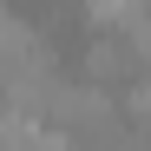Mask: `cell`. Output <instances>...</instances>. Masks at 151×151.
<instances>
[{
    "label": "cell",
    "mask_w": 151,
    "mask_h": 151,
    "mask_svg": "<svg viewBox=\"0 0 151 151\" xmlns=\"http://www.w3.org/2000/svg\"><path fill=\"white\" fill-rule=\"evenodd\" d=\"M46 112H53L59 125H66V138H105L112 132V125H118V112H112V92L105 86H53V105H46Z\"/></svg>",
    "instance_id": "obj_1"
},
{
    "label": "cell",
    "mask_w": 151,
    "mask_h": 151,
    "mask_svg": "<svg viewBox=\"0 0 151 151\" xmlns=\"http://www.w3.org/2000/svg\"><path fill=\"white\" fill-rule=\"evenodd\" d=\"M86 72H92V86H105V79H125V72L138 79V59H132V46H125V40H99L92 53H86Z\"/></svg>",
    "instance_id": "obj_2"
},
{
    "label": "cell",
    "mask_w": 151,
    "mask_h": 151,
    "mask_svg": "<svg viewBox=\"0 0 151 151\" xmlns=\"http://www.w3.org/2000/svg\"><path fill=\"white\" fill-rule=\"evenodd\" d=\"M125 105L138 112V125H151V72H138V79H132V99H125Z\"/></svg>",
    "instance_id": "obj_3"
}]
</instances>
